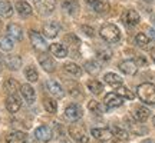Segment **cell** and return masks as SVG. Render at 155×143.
Listing matches in <instances>:
<instances>
[{"mask_svg": "<svg viewBox=\"0 0 155 143\" xmlns=\"http://www.w3.org/2000/svg\"><path fill=\"white\" fill-rule=\"evenodd\" d=\"M99 34H101V37L104 39L105 42H108V43H116V42L121 40V30L114 23L104 24L99 30Z\"/></svg>", "mask_w": 155, "mask_h": 143, "instance_id": "1", "label": "cell"}, {"mask_svg": "<svg viewBox=\"0 0 155 143\" xmlns=\"http://www.w3.org/2000/svg\"><path fill=\"white\" fill-rule=\"evenodd\" d=\"M138 97L147 105H154L155 103V84L152 83H142L137 89Z\"/></svg>", "mask_w": 155, "mask_h": 143, "instance_id": "2", "label": "cell"}, {"mask_svg": "<svg viewBox=\"0 0 155 143\" xmlns=\"http://www.w3.org/2000/svg\"><path fill=\"white\" fill-rule=\"evenodd\" d=\"M29 37H30V43H32V46H33L38 52L45 53V52L48 50V43H46V40H45L43 36L39 33V32H36V30H30V32H29Z\"/></svg>", "mask_w": 155, "mask_h": 143, "instance_id": "3", "label": "cell"}, {"mask_svg": "<svg viewBox=\"0 0 155 143\" xmlns=\"http://www.w3.org/2000/svg\"><path fill=\"white\" fill-rule=\"evenodd\" d=\"M69 135H71V138L76 143H88L89 142L88 135H86L85 129H83L81 125H71V127H69Z\"/></svg>", "mask_w": 155, "mask_h": 143, "instance_id": "4", "label": "cell"}, {"mask_svg": "<svg viewBox=\"0 0 155 143\" xmlns=\"http://www.w3.org/2000/svg\"><path fill=\"white\" fill-rule=\"evenodd\" d=\"M35 6L42 14H49L55 10L56 0H35Z\"/></svg>", "mask_w": 155, "mask_h": 143, "instance_id": "5", "label": "cell"}, {"mask_svg": "<svg viewBox=\"0 0 155 143\" xmlns=\"http://www.w3.org/2000/svg\"><path fill=\"white\" fill-rule=\"evenodd\" d=\"M121 20L127 26H137L139 23V14L135 10H132V9H128V10H125L122 13Z\"/></svg>", "mask_w": 155, "mask_h": 143, "instance_id": "6", "label": "cell"}, {"mask_svg": "<svg viewBox=\"0 0 155 143\" xmlns=\"http://www.w3.org/2000/svg\"><path fill=\"white\" fill-rule=\"evenodd\" d=\"M59 30H61V24H59L58 22H55V20L46 22L43 24V29H42L43 34L46 36V37H49V39L56 37L58 33H59Z\"/></svg>", "mask_w": 155, "mask_h": 143, "instance_id": "7", "label": "cell"}, {"mask_svg": "<svg viewBox=\"0 0 155 143\" xmlns=\"http://www.w3.org/2000/svg\"><path fill=\"white\" fill-rule=\"evenodd\" d=\"M91 133H92V136H94L95 139H98L99 142H108V140H111V139L114 138L111 129H108V127H94Z\"/></svg>", "mask_w": 155, "mask_h": 143, "instance_id": "8", "label": "cell"}, {"mask_svg": "<svg viewBox=\"0 0 155 143\" xmlns=\"http://www.w3.org/2000/svg\"><path fill=\"white\" fill-rule=\"evenodd\" d=\"M46 89H48V92H49L53 97H56V99H61V97L65 96V90H63V87H62L56 80L49 79V80L46 82Z\"/></svg>", "mask_w": 155, "mask_h": 143, "instance_id": "9", "label": "cell"}, {"mask_svg": "<svg viewBox=\"0 0 155 143\" xmlns=\"http://www.w3.org/2000/svg\"><path fill=\"white\" fill-rule=\"evenodd\" d=\"M65 117L72 122L81 119V117H82V109H81V106L76 105V103L68 105L66 109H65Z\"/></svg>", "mask_w": 155, "mask_h": 143, "instance_id": "10", "label": "cell"}, {"mask_svg": "<svg viewBox=\"0 0 155 143\" xmlns=\"http://www.w3.org/2000/svg\"><path fill=\"white\" fill-rule=\"evenodd\" d=\"M35 136H36V139L38 140H40V142H49V140H52V138H53V132H52V129H50L49 126H39L36 130H35Z\"/></svg>", "mask_w": 155, "mask_h": 143, "instance_id": "11", "label": "cell"}, {"mask_svg": "<svg viewBox=\"0 0 155 143\" xmlns=\"http://www.w3.org/2000/svg\"><path fill=\"white\" fill-rule=\"evenodd\" d=\"M20 107H22V100H20V97H19L17 94H10V96H7V99H6V109L9 110L10 113L19 112Z\"/></svg>", "mask_w": 155, "mask_h": 143, "instance_id": "12", "label": "cell"}, {"mask_svg": "<svg viewBox=\"0 0 155 143\" xmlns=\"http://www.w3.org/2000/svg\"><path fill=\"white\" fill-rule=\"evenodd\" d=\"M122 103H124V99L119 97L116 93H108V94H105V97H104V105H105L108 109L119 107Z\"/></svg>", "mask_w": 155, "mask_h": 143, "instance_id": "13", "label": "cell"}, {"mask_svg": "<svg viewBox=\"0 0 155 143\" xmlns=\"http://www.w3.org/2000/svg\"><path fill=\"white\" fill-rule=\"evenodd\" d=\"M39 63H40V66L43 67L46 72H53L55 70V62H53V59L50 57L48 53H40L38 57Z\"/></svg>", "mask_w": 155, "mask_h": 143, "instance_id": "14", "label": "cell"}, {"mask_svg": "<svg viewBox=\"0 0 155 143\" xmlns=\"http://www.w3.org/2000/svg\"><path fill=\"white\" fill-rule=\"evenodd\" d=\"M20 93H22V96L25 97V100L28 102L29 105L35 103V100H36V92H35V89L32 87L30 84H23V86H20Z\"/></svg>", "mask_w": 155, "mask_h": 143, "instance_id": "15", "label": "cell"}, {"mask_svg": "<svg viewBox=\"0 0 155 143\" xmlns=\"http://www.w3.org/2000/svg\"><path fill=\"white\" fill-rule=\"evenodd\" d=\"M6 143H28V135L25 132H12L6 136Z\"/></svg>", "mask_w": 155, "mask_h": 143, "instance_id": "16", "label": "cell"}, {"mask_svg": "<svg viewBox=\"0 0 155 143\" xmlns=\"http://www.w3.org/2000/svg\"><path fill=\"white\" fill-rule=\"evenodd\" d=\"M88 5L94 7L96 13H106L109 9V2L108 0H85Z\"/></svg>", "mask_w": 155, "mask_h": 143, "instance_id": "17", "label": "cell"}, {"mask_svg": "<svg viewBox=\"0 0 155 143\" xmlns=\"http://www.w3.org/2000/svg\"><path fill=\"white\" fill-rule=\"evenodd\" d=\"M150 110L147 109L145 106H138V107H135V109L132 110V116L134 119L137 122H139V123H142V122H145L148 117H150Z\"/></svg>", "mask_w": 155, "mask_h": 143, "instance_id": "18", "label": "cell"}, {"mask_svg": "<svg viewBox=\"0 0 155 143\" xmlns=\"http://www.w3.org/2000/svg\"><path fill=\"white\" fill-rule=\"evenodd\" d=\"M119 69L122 70V73L131 76V75H135L138 72V65L134 60H124L119 63Z\"/></svg>", "mask_w": 155, "mask_h": 143, "instance_id": "19", "label": "cell"}, {"mask_svg": "<svg viewBox=\"0 0 155 143\" xmlns=\"http://www.w3.org/2000/svg\"><path fill=\"white\" fill-rule=\"evenodd\" d=\"M49 50L50 53L56 57H59V59H63V57H66L68 56V47L66 46H63L61 43H53L49 46Z\"/></svg>", "mask_w": 155, "mask_h": 143, "instance_id": "20", "label": "cell"}, {"mask_svg": "<svg viewBox=\"0 0 155 143\" xmlns=\"http://www.w3.org/2000/svg\"><path fill=\"white\" fill-rule=\"evenodd\" d=\"M7 36L13 40H20V39L23 37V30L22 27L19 26V24H16V23H10L9 26H7Z\"/></svg>", "mask_w": 155, "mask_h": 143, "instance_id": "21", "label": "cell"}, {"mask_svg": "<svg viewBox=\"0 0 155 143\" xmlns=\"http://www.w3.org/2000/svg\"><path fill=\"white\" fill-rule=\"evenodd\" d=\"M16 10L17 13L20 14L22 17H28L32 14V7H30V5H29L28 2H25V0H19V2H16Z\"/></svg>", "mask_w": 155, "mask_h": 143, "instance_id": "22", "label": "cell"}, {"mask_svg": "<svg viewBox=\"0 0 155 143\" xmlns=\"http://www.w3.org/2000/svg\"><path fill=\"white\" fill-rule=\"evenodd\" d=\"M62 7L69 14H76L79 10V2L78 0H62Z\"/></svg>", "mask_w": 155, "mask_h": 143, "instance_id": "23", "label": "cell"}, {"mask_svg": "<svg viewBox=\"0 0 155 143\" xmlns=\"http://www.w3.org/2000/svg\"><path fill=\"white\" fill-rule=\"evenodd\" d=\"M5 65L10 70H17L19 67L22 66V59L19 56H15V55H10V56H6L5 57Z\"/></svg>", "mask_w": 155, "mask_h": 143, "instance_id": "24", "label": "cell"}, {"mask_svg": "<svg viewBox=\"0 0 155 143\" xmlns=\"http://www.w3.org/2000/svg\"><path fill=\"white\" fill-rule=\"evenodd\" d=\"M104 80H105L106 84H109L112 87H119L122 86V77L118 76L116 73H106L104 76Z\"/></svg>", "mask_w": 155, "mask_h": 143, "instance_id": "25", "label": "cell"}, {"mask_svg": "<svg viewBox=\"0 0 155 143\" xmlns=\"http://www.w3.org/2000/svg\"><path fill=\"white\" fill-rule=\"evenodd\" d=\"M5 90L9 93V96L10 94H17V92L20 90V84H19L16 79H7L5 83Z\"/></svg>", "mask_w": 155, "mask_h": 143, "instance_id": "26", "label": "cell"}, {"mask_svg": "<svg viewBox=\"0 0 155 143\" xmlns=\"http://www.w3.org/2000/svg\"><path fill=\"white\" fill-rule=\"evenodd\" d=\"M13 14V6L9 0H0V16L10 17Z\"/></svg>", "mask_w": 155, "mask_h": 143, "instance_id": "27", "label": "cell"}, {"mask_svg": "<svg viewBox=\"0 0 155 143\" xmlns=\"http://www.w3.org/2000/svg\"><path fill=\"white\" fill-rule=\"evenodd\" d=\"M63 69H65L68 73H71L72 76H75V77H79L81 75H82V69L78 66L76 63H72V62L65 63V65H63Z\"/></svg>", "mask_w": 155, "mask_h": 143, "instance_id": "28", "label": "cell"}, {"mask_svg": "<svg viewBox=\"0 0 155 143\" xmlns=\"http://www.w3.org/2000/svg\"><path fill=\"white\" fill-rule=\"evenodd\" d=\"M88 89L94 94H101V93H102V90H104V84H102L99 80H95V79H92V80H89V82H88Z\"/></svg>", "mask_w": 155, "mask_h": 143, "instance_id": "29", "label": "cell"}, {"mask_svg": "<svg viewBox=\"0 0 155 143\" xmlns=\"http://www.w3.org/2000/svg\"><path fill=\"white\" fill-rule=\"evenodd\" d=\"M85 69L88 70V73H91V75H98L101 72V63H98L96 60H89L85 63Z\"/></svg>", "mask_w": 155, "mask_h": 143, "instance_id": "30", "label": "cell"}, {"mask_svg": "<svg viewBox=\"0 0 155 143\" xmlns=\"http://www.w3.org/2000/svg\"><path fill=\"white\" fill-rule=\"evenodd\" d=\"M15 47V42L12 40L9 36H5V37H0V49L5 50V52H10Z\"/></svg>", "mask_w": 155, "mask_h": 143, "instance_id": "31", "label": "cell"}, {"mask_svg": "<svg viewBox=\"0 0 155 143\" xmlns=\"http://www.w3.org/2000/svg\"><path fill=\"white\" fill-rule=\"evenodd\" d=\"M43 107H45V110L49 112V113H56V110H58V103H56L53 99H50V97H45Z\"/></svg>", "mask_w": 155, "mask_h": 143, "instance_id": "32", "label": "cell"}, {"mask_svg": "<svg viewBox=\"0 0 155 143\" xmlns=\"http://www.w3.org/2000/svg\"><path fill=\"white\" fill-rule=\"evenodd\" d=\"M65 43H68L69 47H72V49H78L79 47V44H81V40L76 37V34H72L69 33L65 36Z\"/></svg>", "mask_w": 155, "mask_h": 143, "instance_id": "33", "label": "cell"}, {"mask_svg": "<svg viewBox=\"0 0 155 143\" xmlns=\"http://www.w3.org/2000/svg\"><path fill=\"white\" fill-rule=\"evenodd\" d=\"M25 76H26V79H28L29 82H36L39 79L38 70H36L33 66H28L25 69Z\"/></svg>", "mask_w": 155, "mask_h": 143, "instance_id": "34", "label": "cell"}, {"mask_svg": "<svg viewBox=\"0 0 155 143\" xmlns=\"http://www.w3.org/2000/svg\"><path fill=\"white\" fill-rule=\"evenodd\" d=\"M111 132L112 135H114V138H118L119 140H128V133L124 130V129H121V127H118V126H112L111 127Z\"/></svg>", "mask_w": 155, "mask_h": 143, "instance_id": "35", "label": "cell"}, {"mask_svg": "<svg viewBox=\"0 0 155 143\" xmlns=\"http://www.w3.org/2000/svg\"><path fill=\"white\" fill-rule=\"evenodd\" d=\"M88 110H89V112H92V113H94V115H96V116H99V115H102V113H104V110H102V107H101L99 102H96V100H89Z\"/></svg>", "mask_w": 155, "mask_h": 143, "instance_id": "36", "label": "cell"}, {"mask_svg": "<svg viewBox=\"0 0 155 143\" xmlns=\"http://www.w3.org/2000/svg\"><path fill=\"white\" fill-rule=\"evenodd\" d=\"M116 94L119 97H122V99H129V100L134 99V93L128 87H125V86H119L118 90H116Z\"/></svg>", "mask_w": 155, "mask_h": 143, "instance_id": "37", "label": "cell"}, {"mask_svg": "<svg viewBox=\"0 0 155 143\" xmlns=\"http://www.w3.org/2000/svg\"><path fill=\"white\" fill-rule=\"evenodd\" d=\"M96 55H98V59H101V60H104V62H108V60H111L112 52L109 49H106V47H101V49H98Z\"/></svg>", "mask_w": 155, "mask_h": 143, "instance_id": "38", "label": "cell"}, {"mask_svg": "<svg viewBox=\"0 0 155 143\" xmlns=\"http://www.w3.org/2000/svg\"><path fill=\"white\" fill-rule=\"evenodd\" d=\"M135 43L138 44L139 47H147L150 44V37L145 33H138L135 36Z\"/></svg>", "mask_w": 155, "mask_h": 143, "instance_id": "39", "label": "cell"}, {"mask_svg": "<svg viewBox=\"0 0 155 143\" xmlns=\"http://www.w3.org/2000/svg\"><path fill=\"white\" fill-rule=\"evenodd\" d=\"M82 30L85 32V34H86V36H89V37H94V36H95V30L91 27V26L83 24V26H82Z\"/></svg>", "mask_w": 155, "mask_h": 143, "instance_id": "40", "label": "cell"}, {"mask_svg": "<svg viewBox=\"0 0 155 143\" xmlns=\"http://www.w3.org/2000/svg\"><path fill=\"white\" fill-rule=\"evenodd\" d=\"M151 59H152V60H154V63H155V47H152V49H151Z\"/></svg>", "mask_w": 155, "mask_h": 143, "instance_id": "41", "label": "cell"}, {"mask_svg": "<svg viewBox=\"0 0 155 143\" xmlns=\"http://www.w3.org/2000/svg\"><path fill=\"white\" fill-rule=\"evenodd\" d=\"M138 60H139V63H141V65H147V60H145L142 56H138Z\"/></svg>", "mask_w": 155, "mask_h": 143, "instance_id": "42", "label": "cell"}, {"mask_svg": "<svg viewBox=\"0 0 155 143\" xmlns=\"http://www.w3.org/2000/svg\"><path fill=\"white\" fill-rule=\"evenodd\" d=\"M150 36L152 39H155V29H150Z\"/></svg>", "mask_w": 155, "mask_h": 143, "instance_id": "43", "label": "cell"}, {"mask_svg": "<svg viewBox=\"0 0 155 143\" xmlns=\"http://www.w3.org/2000/svg\"><path fill=\"white\" fill-rule=\"evenodd\" d=\"M2 70H3V63L0 62V73H2Z\"/></svg>", "mask_w": 155, "mask_h": 143, "instance_id": "44", "label": "cell"}, {"mask_svg": "<svg viewBox=\"0 0 155 143\" xmlns=\"http://www.w3.org/2000/svg\"><path fill=\"white\" fill-rule=\"evenodd\" d=\"M152 125H154V126H155V116H154V117H152Z\"/></svg>", "mask_w": 155, "mask_h": 143, "instance_id": "45", "label": "cell"}, {"mask_svg": "<svg viewBox=\"0 0 155 143\" xmlns=\"http://www.w3.org/2000/svg\"><path fill=\"white\" fill-rule=\"evenodd\" d=\"M142 143H152V142H151V140H144Z\"/></svg>", "mask_w": 155, "mask_h": 143, "instance_id": "46", "label": "cell"}, {"mask_svg": "<svg viewBox=\"0 0 155 143\" xmlns=\"http://www.w3.org/2000/svg\"><path fill=\"white\" fill-rule=\"evenodd\" d=\"M152 23L155 24V16H152Z\"/></svg>", "mask_w": 155, "mask_h": 143, "instance_id": "47", "label": "cell"}, {"mask_svg": "<svg viewBox=\"0 0 155 143\" xmlns=\"http://www.w3.org/2000/svg\"><path fill=\"white\" fill-rule=\"evenodd\" d=\"M0 26H2V22H0Z\"/></svg>", "mask_w": 155, "mask_h": 143, "instance_id": "48", "label": "cell"}]
</instances>
